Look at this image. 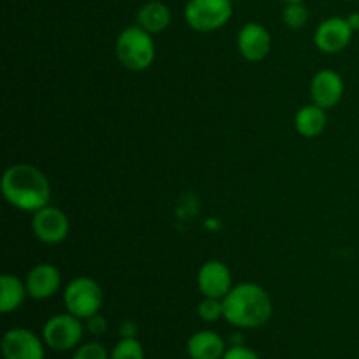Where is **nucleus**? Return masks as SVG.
Here are the masks:
<instances>
[{
	"instance_id": "nucleus-4",
	"label": "nucleus",
	"mask_w": 359,
	"mask_h": 359,
	"mask_svg": "<svg viewBox=\"0 0 359 359\" xmlns=\"http://www.w3.org/2000/svg\"><path fill=\"white\" fill-rule=\"evenodd\" d=\"M102 302L104 294L100 284L91 277H76L63 290L65 311L83 321L100 312Z\"/></svg>"
},
{
	"instance_id": "nucleus-2",
	"label": "nucleus",
	"mask_w": 359,
	"mask_h": 359,
	"mask_svg": "<svg viewBox=\"0 0 359 359\" xmlns=\"http://www.w3.org/2000/svg\"><path fill=\"white\" fill-rule=\"evenodd\" d=\"M223 319L235 328H262L272 318V298L259 284L242 283L223 298Z\"/></svg>"
},
{
	"instance_id": "nucleus-25",
	"label": "nucleus",
	"mask_w": 359,
	"mask_h": 359,
	"mask_svg": "<svg viewBox=\"0 0 359 359\" xmlns=\"http://www.w3.org/2000/svg\"><path fill=\"white\" fill-rule=\"evenodd\" d=\"M347 21H349V25L353 27V30L356 32L359 30V13H353L349 18H347Z\"/></svg>"
},
{
	"instance_id": "nucleus-18",
	"label": "nucleus",
	"mask_w": 359,
	"mask_h": 359,
	"mask_svg": "<svg viewBox=\"0 0 359 359\" xmlns=\"http://www.w3.org/2000/svg\"><path fill=\"white\" fill-rule=\"evenodd\" d=\"M283 20L291 30H302L309 21V9L304 2L286 4L283 11Z\"/></svg>"
},
{
	"instance_id": "nucleus-17",
	"label": "nucleus",
	"mask_w": 359,
	"mask_h": 359,
	"mask_svg": "<svg viewBox=\"0 0 359 359\" xmlns=\"http://www.w3.org/2000/svg\"><path fill=\"white\" fill-rule=\"evenodd\" d=\"M28 297L25 280H20L16 276L4 273L0 277V312L11 314L18 311L25 304V298Z\"/></svg>"
},
{
	"instance_id": "nucleus-20",
	"label": "nucleus",
	"mask_w": 359,
	"mask_h": 359,
	"mask_svg": "<svg viewBox=\"0 0 359 359\" xmlns=\"http://www.w3.org/2000/svg\"><path fill=\"white\" fill-rule=\"evenodd\" d=\"M198 316L205 323H216L223 319V300L203 297V300L198 304Z\"/></svg>"
},
{
	"instance_id": "nucleus-12",
	"label": "nucleus",
	"mask_w": 359,
	"mask_h": 359,
	"mask_svg": "<svg viewBox=\"0 0 359 359\" xmlns=\"http://www.w3.org/2000/svg\"><path fill=\"white\" fill-rule=\"evenodd\" d=\"M344 91V79L335 70H319L311 81V97L316 105L323 109H332L342 100Z\"/></svg>"
},
{
	"instance_id": "nucleus-21",
	"label": "nucleus",
	"mask_w": 359,
	"mask_h": 359,
	"mask_svg": "<svg viewBox=\"0 0 359 359\" xmlns=\"http://www.w3.org/2000/svg\"><path fill=\"white\" fill-rule=\"evenodd\" d=\"M72 359H111V353L102 344L86 342L77 347Z\"/></svg>"
},
{
	"instance_id": "nucleus-10",
	"label": "nucleus",
	"mask_w": 359,
	"mask_h": 359,
	"mask_svg": "<svg viewBox=\"0 0 359 359\" xmlns=\"http://www.w3.org/2000/svg\"><path fill=\"white\" fill-rule=\"evenodd\" d=\"M196 284L203 297L223 300L233 287V279H231L230 269L223 262L210 259L200 266Z\"/></svg>"
},
{
	"instance_id": "nucleus-19",
	"label": "nucleus",
	"mask_w": 359,
	"mask_h": 359,
	"mask_svg": "<svg viewBox=\"0 0 359 359\" xmlns=\"http://www.w3.org/2000/svg\"><path fill=\"white\" fill-rule=\"evenodd\" d=\"M111 359H146V353L137 339H121L111 351Z\"/></svg>"
},
{
	"instance_id": "nucleus-7",
	"label": "nucleus",
	"mask_w": 359,
	"mask_h": 359,
	"mask_svg": "<svg viewBox=\"0 0 359 359\" xmlns=\"http://www.w3.org/2000/svg\"><path fill=\"white\" fill-rule=\"evenodd\" d=\"M32 231L39 242L55 245L69 237L70 221L58 207L46 205L32 214Z\"/></svg>"
},
{
	"instance_id": "nucleus-11",
	"label": "nucleus",
	"mask_w": 359,
	"mask_h": 359,
	"mask_svg": "<svg viewBox=\"0 0 359 359\" xmlns=\"http://www.w3.org/2000/svg\"><path fill=\"white\" fill-rule=\"evenodd\" d=\"M237 46L248 62H262L272 49V37L262 23L251 21L238 30Z\"/></svg>"
},
{
	"instance_id": "nucleus-3",
	"label": "nucleus",
	"mask_w": 359,
	"mask_h": 359,
	"mask_svg": "<svg viewBox=\"0 0 359 359\" xmlns=\"http://www.w3.org/2000/svg\"><path fill=\"white\" fill-rule=\"evenodd\" d=\"M116 56L125 69L133 72L149 69L156 58L153 34L140 28L139 25L126 27L116 39Z\"/></svg>"
},
{
	"instance_id": "nucleus-14",
	"label": "nucleus",
	"mask_w": 359,
	"mask_h": 359,
	"mask_svg": "<svg viewBox=\"0 0 359 359\" xmlns=\"http://www.w3.org/2000/svg\"><path fill=\"white\" fill-rule=\"evenodd\" d=\"M186 347L189 359H223L228 349L223 337L210 330L193 333Z\"/></svg>"
},
{
	"instance_id": "nucleus-24",
	"label": "nucleus",
	"mask_w": 359,
	"mask_h": 359,
	"mask_svg": "<svg viewBox=\"0 0 359 359\" xmlns=\"http://www.w3.org/2000/svg\"><path fill=\"white\" fill-rule=\"evenodd\" d=\"M121 339H137V325L132 321H126L121 325Z\"/></svg>"
},
{
	"instance_id": "nucleus-23",
	"label": "nucleus",
	"mask_w": 359,
	"mask_h": 359,
	"mask_svg": "<svg viewBox=\"0 0 359 359\" xmlns=\"http://www.w3.org/2000/svg\"><path fill=\"white\" fill-rule=\"evenodd\" d=\"M86 330L91 335H104L107 332V321H105L104 316L95 314L90 319H86Z\"/></svg>"
},
{
	"instance_id": "nucleus-13",
	"label": "nucleus",
	"mask_w": 359,
	"mask_h": 359,
	"mask_svg": "<svg viewBox=\"0 0 359 359\" xmlns=\"http://www.w3.org/2000/svg\"><path fill=\"white\" fill-rule=\"evenodd\" d=\"M25 286H27V293L30 298L48 300L58 293L60 286H62V273L51 263H39L27 273Z\"/></svg>"
},
{
	"instance_id": "nucleus-26",
	"label": "nucleus",
	"mask_w": 359,
	"mask_h": 359,
	"mask_svg": "<svg viewBox=\"0 0 359 359\" xmlns=\"http://www.w3.org/2000/svg\"><path fill=\"white\" fill-rule=\"evenodd\" d=\"M284 4H293V2H305V0H280Z\"/></svg>"
},
{
	"instance_id": "nucleus-8",
	"label": "nucleus",
	"mask_w": 359,
	"mask_h": 359,
	"mask_svg": "<svg viewBox=\"0 0 359 359\" xmlns=\"http://www.w3.org/2000/svg\"><path fill=\"white\" fill-rule=\"evenodd\" d=\"M44 340L27 328H13L2 339L4 359H44Z\"/></svg>"
},
{
	"instance_id": "nucleus-15",
	"label": "nucleus",
	"mask_w": 359,
	"mask_h": 359,
	"mask_svg": "<svg viewBox=\"0 0 359 359\" xmlns=\"http://www.w3.org/2000/svg\"><path fill=\"white\" fill-rule=\"evenodd\" d=\"M326 121H328L326 109L319 107L314 102L298 109V112L294 114V128L302 137H307V139L321 135L326 128Z\"/></svg>"
},
{
	"instance_id": "nucleus-5",
	"label": "nucleus",
	"mask_w": 359,
	"mask_h": 359,
	"mask_svg": "<svg viewBox=\"0 0 359 359\" xmlns=\"http://www.w3.org/2000/svg\"><path fill=\"white\" fill-rule=\"evenodd\" d=\"M233 16L231 0H188L184 7L186 23L196 32H216Z\"/></svg>"
},
{
	"instance_id": "nucleus-16",
	"label": "nucleus",
	"mask_w": 359,
	"mask_h": 359,
	"mask_svg": "<svg viewBox=\"0 0 359 359\" xmlns=\"http://www.w3.org/2000/svg\"><path fill=\"white\" fill-rule=\"evenodd\" d=\"M170 21V9L160 0H151V2L144 4L137 13V25L149 34H160L165 28H168Z\"/></svg>"
},
{
	"instance_id": "nucleus-6",
	"label": "nucleus",
	"mask_w": 359,
	"mask_h": 359,
	"mask_svg": "<svg viewBox=\"0 0 359 359\" xmlns=\"http://www.w3.org/2000/svg\"><path fill=\"white\" fill-rule=\"evenodd\" d=\"M83 335V319L76 318L70 312L53 316L46 321L44 328H42V340H44L46 346L53 351H60V353L79 347Z\"/></svg>"
},
{
	"instance_id": "nucleus-22",
	"label": "nucleus",
	"mask_w": 359,
	"mask_h": 359,
	"mask_svg": "<svg viewBox=\"0 0 359 359\" xmlns=\"http://www.w3.org/2000/svg\"><path fill=\"white\" fill-rule=\"evenodd\" d=\"M223 359H262L252 349L245 346H230Z\"/></svg>"
},
{
	"instance_id": "nucleus-1",
	"label": "nucleus",
	"mask_w": 359,
	"mask_h": 359,
	"mask_svg": "<svg viewBox=\"0 0 359 359\" xmlns=\"http://www.w3.org/2000/svg\"><path fill=\"white\" fill-rule=\"evenodd\" d=\"M0 189L9 205L23 212H37L49 205L51 184L41 168L30 163L11 165L2 175Z\"/></svg>"
},
{
	"instance_id": "nucleus-9",
	"label": "nucleus",
	"mask_w": 359,
	"mask_h": 359,
	"mask_svg": "<svg viewBox=\"0 0 359 359\" xmlns=\"http://www.w3.org/2000/svg\"><path fill=\"white\" fill-rule=\"evenodd\" d=\"M353 34L354 30L347 18L332 16L316 28V48L323 53H328V55H335V53L344 51L351 44Z\"/></svg>"
}]
</instances>
